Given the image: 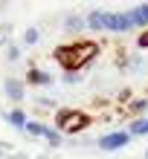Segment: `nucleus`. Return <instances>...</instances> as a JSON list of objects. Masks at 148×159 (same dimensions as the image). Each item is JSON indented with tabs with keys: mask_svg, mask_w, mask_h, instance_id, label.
<instances>
[{
	"mask_svg": "<svg viewBox=\"0 0 148 159\" xmlns=\"http://www.w3.org/2000/svg\"><path fill=\"white\" fill-rule=\"evenodd\" d=\"M128 133H131V136H148V116L131 121V125H128Z\"/></svg>",
	"mask_w": 148,
	"mask_h": 159,
	"instance_id": "6e6552de",
	"label": "nucleus"
},
{
	"mask_svg": "<svg viewBox=\"0 0 148 159\" xmlns=\"http://www.w3.org/2000/svg\"><path fill=\"white\" fill-rule=\"evenodd\" d=\"M38 38H41V35H38V29H29V32L23 35V41H26V43H38Z\"/></svg>",
	"mask_w": 148,
	"mask_h": 159,
	"instance_id": "2eb2a0df",
	"label": "nucleus"
},
{
	"mask_svg": "<svg viewBox=\"0 0 148 159\" xmlns=\"http://www.w3.org/2000/svg\"><path fill=\"white\" fill-rule=\"evenodd\" d=\"M26 81H29V84H41V87H47V84H52V75H47V72H41V70H29Z\"/></svg>",
	"mask_w": 148,
	"mask_h": 159,
	"instance_id": "9d476101",
	"label": "nucleus"
},
{
	"mask_svg": "<svg viewBox=\"0 0 148 159\" xmlns=\"http://www.w3.org/2000/svg\"><path fill=\"white\" fill-rule=\"evenodd\" d=\"M136 46H140V49H148V29H142V32H140V38H136Z\"/></svg>",
	"mask_w": 148,
	"mask_h": 159,
	"instance_id": "4468645a",
	"label": "nucleus"
},
{
	"mask_svg": "<svg viewBox=\"0 0 148 159\" xmlns=\"http://www.w3.org/2000/svg\"><path fill=\"white\" fill-rule=\"evenodd\" d=\"M105 29L107 32H128V29H134L131 12H105Z\"/></svg>",
	"mask_w": 148,
	"mask_h": 159,
	"instance_id": "20e7f679",
	"label": "nucleus"
},
{
	"mask_svg": "<svg viewBox=\"0 0 148 159\" xmlns=\"http://www.w3.org/2000/svg\"><path fill=\"white\" fill-rule=\"evenodd\" d=\"M64 26H67V32H81L87 26V20L81 15H67V20H64Z\"/></svg>",
	"mask_w": 148,
	"mask_h": 159,
	"instance_id": "1a4fd4ad",
	"label": "nucleus"
},
{
	"mask_svg": "<svg viewBox=\"0 0 148 159\" xmlns=\"http://www.w3.org/2000/svg\"><path fill=\"white\" fill-rule=\"evenodd\" d=\"M96 58H99V43L96 41H79V43L55 46V61H58L70 75L79 72L81 67H87V64H93Z\"/></svg>",
	"mask_w": 148,
	"mask_h": 159,
	"instance_id": "f257e3e1",
	"label": "nucleus"
},
{
	"mask_svg": "<svg viewBox=\"0 0 148 159\" xmlns=\"http://www.w3.org/2000/svg\"><path fill=\"white\" fill-rule=\"evenodd\" d=\"M6 96L12 98V101H21L23 98V81H17V78H6Z\"/></svg>",
	"mask_w": 148,
	"mask_h": 159,
	"instance_id": "0eeeda50",
	"label": "nucleus"
},
{
	"mask_svg": "<svg viewBox=\"0 0 148 159\" xmlns=\"http://www.w3.org/2000/svg\"><path fill=\"white\" fill-rule=\"evenodd\" d=\"M44 139H47L52 148H58V145H61V133H58L55 127H44Z\"/></svg>",
	"mask_w": 148,
	"mask_h": 159,
	"instance_id": "f8f14e48",
	"label": "nucleus"
},
{
	"mask_svg": "<svg viewBox=\"0 0 148 159\" xmlns=\"http://www.w3.org/2000/svg\"><path fill=\"white\" fill-rule=\"evenodd\" d=\"M145 159H148V151H145Z\"/></svg>",
	"mask_w": 148,
	"mask_h": 159,
	"instance_id": "dca6fc26",
	"label": "nucleus"
},
{
	"mask_svg": "<svg viewBox=\"0 0 148 159\" xmlns=\"http://www.w3.org/2000/svg\"><path fill=\"white\" fill-rule=\"evenodd\" d=\"M84 20H87V29H93V32H105V12H102V9H93V12H90Z\"/></svg>",
	"mask_w": 148,
	"mask_h": 159,
	"instance_id": "423d86ee",
	"label": "nucleus"
},
{
	"mask_svg": "<svg viewBox=\"0 0 148 159\" xmlns=\"http://www.w3.org/2000/svg\"><path fill=\"white\" fill-rule=\"evenodd\" d=\"M9 125H15V127H26V116L21 113V110H12V113H9Z\"/></svg>",
	"mask_w": 148,
	"mask_h": 159,
	"instance_id": "ddd939ff",
	"label": "nucleus"
},
{
	"mask_svg": "<svg viewBox=\"0 0 148 159\" xmlns=\"http://www.w3.org/2000/svg\"><path fill=\"white\" fill-rule=\"evenodd\" d=\"M142 110H148V98H134L131 104L125 107V113H128V116H140Z\"/></svg>",
	"mask_w": 148,
	"mask_h": 159,
	"instance_id": "9b49d317",
	"label": "nucleus"
},
{
	"mask_svg": "<svg viewBox=\"0 0 148 159\" xmlns=\"http://www.w3.org/2000/svg\"><path fill=\"white\" fill-rule=\"evenodd\" d=\"M131 139H134V136L128 133V130H116V133H105V136L99 139V148H102L105 153H113V151H122L125 145H131Z\"/></svg>",
	"mask_w": 148,
	"mask_h": 159,
	"instance_id": "7ed1b4c3",
	"label": "nucleus"
},
{
	"mask_svg": "<svg viewBox=\"0 0 148 159\" xmlns=\"http://www.w3.org/2000/svg\"><path fill=\"white\" fill-rule=\"evenodd\" d=\"M131 20H134V29H148V3L131 9Z\"/></svg>",
	"mask_w": 148,
	"mask_h": 159,
	"instance_id": "39448f33",
	"label": "nucleus"
},
{
	"mask_svg": "<svg viewBox=\"0 0 148 159\" xmlns=\"http://www.w3.org/2000/svg\"><path fill=\"white\" fill-rule=\"evenodd\" d=\"M90 125H93V119H90L84 110H79V107H58L55 110V130H58V133L76 136L81 130H87Z\"/></svg>",
	"mask_w": 148,
	"mask_h": 159,
	"instance_id": "f03ea898",
	"label": "nucleus"
}]
</instances>
